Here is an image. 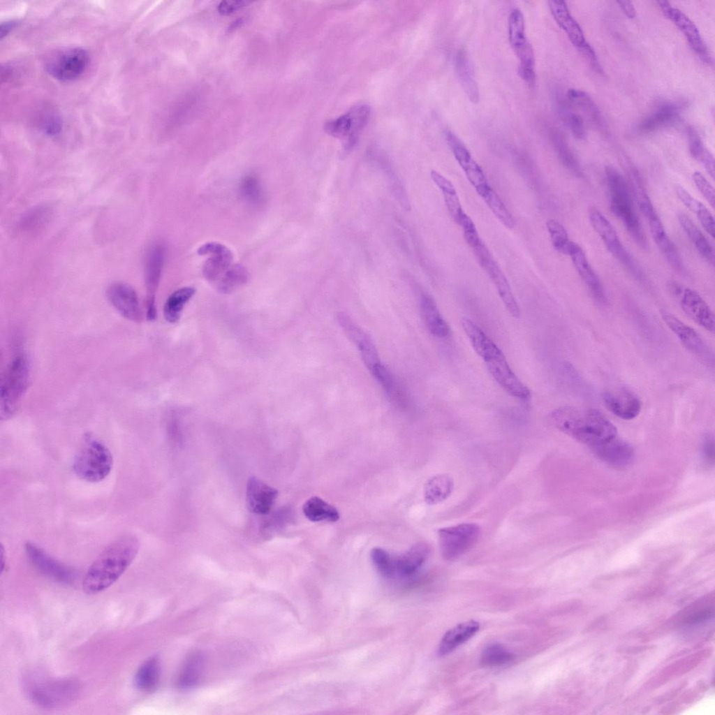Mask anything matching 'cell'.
<instances>
[{
  "label": "cell",
  "mask_w": 715,
  "mask_h": 715,
  "mask_svg": "<svg viewBox=\"0 0 715 715\" xmlns=\"http://www.w3.org/2000/svg\"><path fill=\"white\" fill-rule=\"evenodd\" d=\"M455 67L457 79L469 101H479V88L471 61L464 50H459L455 58Z\"/></svg>",
  "instance_id": "obj_27"
},
{
  "label": "cell",
  "mask_w": 715,
  "mask_h": 715,
  "mask_svg": "<svg viewBox=\"0 0 715 715\" xmlns=\"http://www.w3.org/2000/svg\"><path fill=\"white\" fill-rule=\"evenodd\" d=\"M461 322L472 347L483 360L500 351L495 343L473 320L463 318Z\"/></svg>",
  "instance_id": "obj_31"
},
{
  "label": "cell",
  "mask_w": 715,
  "mask_h": 715,
  "mask_svg": "<svg viewBox=\"0 0 715 715\" xmlns=\"http://www.w3.org/2000/svg\"><path fill=\"white\" fill-rule=\"evenodd\" d=\"M478 195L483 199L495 216L506 227L508 228H513L514 227L515 221L512 214L491 186L488 187Z\"/></svg>",
  "instance_id": "obj_46"
},
{
  "label": "cell",
  "mask_w": 715,
  "mask_h": 715,
  "mask_svg": "<svg viewBox=\"0 0 715 715\" xmlns=\"http://www.w3.org/2000/svg\"><path fill=\"white\" fill-rule=\"evenodd\" d=\"M420 312L428 331L434 337L443 338L448 335L449 327L441 315L434 300L427 294L420 299Z\"/></svg>",
  "instance_id": "obj_28"
},
{
  "label": "cell",
  "mask_w": 715,
  "mask_h": 715,
  "mask_svg": "<svg viewBox=\"0 0 715 715\" xmlns=\"http://www.w3.org/2000/svg\"><path fill=\"white\" fill-rule=\"evenodd\" d=\"M479 629L480 624L475 620L465 621L454 626L442 637L438 648V655L443 656L451 653L474 636Z\"/></svg>",
  "instance_id": "obj_24"
},
{
  "label": "cell",
  "mask_w": 715,
  "mask_h": 715,
  "mask_svg": "<svg viewBox=\"0 0 715 715\" xmlns=\"http://www.w3.org/2000/svg\"><path fill=\"white\" fill-rule=\"evenodd\" d=\"M549 421L554 427L591 449L617 436L615 426L598 411L565 406L554 409Z\"/></svg>",
  "instance_id": "obj_2"
},
{
  "label": "cell",
  "mask_w": 715,
  "mask_h": 715,
  "mask_svg": "<svg viewBox=\"0 0 715 715\" xmlns=\"http://www.w3.org/2000/svg\"><path fill=\"white\" fill-rule=\"evenodd\" d=\"M651 235L662 253L675 269H682L681 259L674 244L667 235L659 217L655 216L647 221Z\"/></svg>",
  "instance_id": "obj_32"
},
{
  "label": "cell",
  "mask_w": 715,
  "mask_h": 715,
  "mask_svg": "<svg viewBox=\"0 0 715 715\" xmlns=\"http://www.w3.org/2000/svg\"><path fill=\"white\" fill-rule=\"evenodd\" d=\"M438 536L443 558L454 561L476 545L480 536V528L474 523H462L440 529Z\"/></svg>",
  "instance_id": "obj_9"
},
{
  "label": "cell",
  "mask_w": 715,
  "mask_h": 715,
  "mask_svg": "<svg viewBox=\"0 0 715 715\" xmlns=\"http://www.w3.org/2000/svg\"><path fill=\"white\" fill-rule=\"evenodd\" d=\"M589 218L592 228L601 238L608 251L632 274L640 278L642 274L640 267L624 247L615 230L604 214L597 208L592 207L589 210Z\"/></svg>",
  "instance_id": "obj_11"
},
{
  "label": "cell",
  "mask_w": 715,
  "mask_h": 715,
  "mask_svg": "<svg viewBox=\"0 0 715 715\" xmlns=\"http://www.w3.org/2000/svg\"><path fill=\"white\" fill-rule=\"evenodd\" d=\"M559 112L574 137L579 140L584 139L586 131L583 118L563 104L559 105Z\"/></svg>",
  "instance_id": "obj_53"
},
{
  "label": "cell",
  "mask_w": 715,
  "mask_h": 715,
  "mask_svg": "<svg viewBox=\"0 0 715 715\" xmlns=\"http://www.w3.org/2000/svg\"><path fill=\"white\" fill-rule=\"evenodd\" d=\"M204 658L196 654L185 663L178 678V686L182 688H191L199 681L204 669Z\"/></svg>",
  "instance_id": "obj_45"
},
{
  "label": "cell",
  "mask_w": 715,
  "mask_h": 715,
  "mask_svg": "<svg viewBox=\"0 0 715 715\" xmlns=\"http://www.w3.org/2000/svg\"><path fill=\"white\" fill-rule=\"evenodd\" d=\"M713 440L710 438H707L704 442V452L708 459H710V455L713 456Z\"/></svg>",
  "instance_id": "obj_61"
},
{
  "label": "cell",
  "mask_w": 715,
  "mask_h": 715,
  "mask_svg": "<svg viewBox=\"0 0 715 715\" xmlns=\"http://www.w3.org/2000/svg\"><path fill=\"white\" fill-rule=\"evenodd\" d=\"M18 24L17 21L10 20L1 23L0 27L1 38H3L6 36L13 29H14Z\"/></svg>",
  "instance_id": "obj_60"
},
{
  "label": "cell",
  "mask_w": 715,
  "mask_h": 715,
  "mask_svg": "<svg viewBox=\"0 0 715 715\" xmlns=\"http://www.w3.org/2000/svg\"><path fill=\"white\" fill-rule=\"evenodd\" d=\"M679 119V108L672 103H664L646 117L639 124L642 133H650L675 124Z\"/></svg>",
  "instance_id": "obj_30"
},
{
  "label": "cell",
  "mask_w": 715,
  "mask_h": 715,
  "mask_svg": "<svg viewBox=\"0 0 715 715\" xmlns=\"http://www.w3.org/2000/svg\"><path fill=\"white\" fill-rule=\"evenodd\" d=\"M112 463L110 450L99 440L87 435L75 457L73 467L83 480L98 482L109 475Z\"/></svg>",
  "instance_id": "obj_5"
},
{
  "label": "cell",
  "mask_w": 715,
  "mask_h": 715,
  "mask_svg": "<svg viewBox=\"0 0 715 715\" xmlns=\"http://www.w3.org/2000/svg\"><path fill=\"white\" fill-rule=\"evenodd\" d=\"M693 179L701 194L714 207L715 203V191L713 186L708 182L706 177L698 171L693 172Z\"/></svg>",
  "instance_id": "obj_55"
},
{
  "label": "cell",
  "mask_w": 715,
  "mask_h": 715,
  "mask_svg": "<svg viewBox=\"0 0 715 715\" xmlns=\"http://www.w3.org/2000/svg\"><path fill=\"white\" fill-rule=\"evenodd\" d=\"M233 258V253L228 248L221 252L210 255L202 267L204 277L210 282L218 281L231 266Z\"/></svg>",
  "instance_id": "obj_40"
},
{
  "label": "cell",
  "mask_w": 715,
  "mask_h": 715,
  "mask_svg": "<svg viewBox=\"0 0 715 715\" xmlns=\"http://www.w3.org/2000/svg\"><path fill=\"white\" fill-rule=\"evenodd\" d=\"M661 316L667 326L676 334L684 346L698 355L707 354V347L702 338L694 329L665 310L661 311Z\"/></svg>",
  "instance_id": "obj_23"
},
{
  "label": "cell",
  "mask_w": 715,
  "mask_h": 715,
  "mask_svg": "<svg viewBox=\"0 0 715 715\" xmlns=\"http://www.w3.org/2000/svg\"><path fill=\"white\" fill-rule=\"evenodd\" d=\"M508 29L510 45L519 60L518 74L526 84L533 85L536 80L534 53L527 40L524 18L519 9L511 10Z\"/></svg>",
  "instance_id": "obj_7"
},
{
  "label": "cell",
  "mask_w": 715,
  "mask_h": 715,
  "mask_svg": "<svg viewBox=\"0 0 715 715\" xmlns=\"http://www.w3.org/2000/svg\"><path fill=\"white\" fill-rule=\"evenodd\" d=\"M140 542L133 535H124L109 544L89 568L82 582L83 591L96 594L112 585L136 556Z\"/></svg>",
  "instance_id": "obj_1"
},
{
  "label": "cell",
  "mask_w": 715,
  "mask_h": 715,
  "mask_svg": "<svg viewBox=\"0 0 715 715\" xmlns=\"http://www.w3.org/2000/svg\"><path fill=\"white\" fill-rule=\"evenodd\" d=\"M488 274L509 314L515 318L520 316L519 305L513 294L509 283L494 259L482 268Z\"/></svg>",
  "instance_id": "obj_26"
},
{
  "label": "cell",
  "mask_w": 715,
  "mask_h": 715,
  "mask_svg": "<svg viewBox=\"0 0 715 715\" xmlns=\"http://www.w3.org/2000/svg\"><path fill=\"white\" fill-rule=\"evenodd\" d=\"M603 399L607 408L623 420L635 418L641 410V403L638 397L626 389L606 392Z\"/></svg>",
  "instance_id": "obj_22"
},
{
  "label": "cell",
  "mask_w": 715,
  "mask_h": 715,
  "mask_svg": "<svg viewBox=\"0 0 715 715\" xmlns=\"http://www.w3.org/2000/svg\"><path fill=\"white\" fill-rule=\"evenodd\" d=\"M689 139V150L691 156L700 162L707 173L714 177V159L710 152L705 148L697 131L692 127L688 128Z\"/></svg>",
  "instance_id": "obj_43"
},
{
  "label": "cell",
  "mask_w": 715,
  "mask_h": 715,
  "mask_svg": "<svg viewBox=\"0 0 715 715\" xmlns=\"http://www.w3.org/2000/svg\"><path fill=\"white\" fill-rule=\"evenodd\" d=\"M369 115L370 108L367 105L358 104L346 114L327 121L324 129L329 135L345 140L346 149H351L367 124Z\"/></svg>",
  "instance_id": "obj_10"
},
{
  "label": "cell",
  "mask_w": 715,
  "mask_h": 715,
  "mask_svg": "<svg viewBox=\"0 0 715 715\" xmlns=\"http://www.w3.org/2000/svg\"><path fill=\"white\" fill-rule=\"evenodd\" d=\"M355 346L360 351L364 363L370 371L381 363L376 348L367 334L360 339Z\"/></svg>",
  "instance_id": "obj_54"
},
{
  "label": "cell",
  "mask_w": 715,
  "mask_h": 715,
  "mask_svg": "<svg viewBox=\"0 0 715 715\" xmlns=\"http://www.w3.org/2000/svg\"><path fill=\"white\" fill-rule=\"evenodd\" d=\"M228 247L221 243L216 242H207L200 246L198 249L199 255H212L224 251Z\"/></svg>",
  "instance_id": "obj_57"
},
{
  "label": "cell",
  "mask_w": 715,
  "mask_h": 715,
  "mask_svg": "<svg viewBox=\"0 0 715 715\" xmlns=\"http://www.w3.org/2000/svg\"><path fill=\"white\" fill-rule=\"evenodd\" d=\"M605 174L610 192L611 211L622 221L635 242L645 247V235L635 214L628 184L621 174L612 166H607Z\"/></svg>",
  "instance_id": "obj_4"
},
{
  "label": "cell",
  "mask_w": 715,
  "mask_h": 715,
  "mask_svg": "<svg viewBox=\"0 0 715 715\" xmlns=\"http://www.w3.org/2000/svg\"><path fill=\"white\" fill-rule=\"evenodd\" d=\"M371 372L392 403L400 407L408 405L404 390L387 367L380 363Z\"/></svg>",
  "instance_id": "obj_29"
},
{
  "label": "cell",
  "mask_w": 715,
  "mask_h": 715,
  "mask_svg": "<svg viewBox=\"0 0 715 715\" xmlns=\"http://www.w3.org/2000/svg\"><path fill=\"white\" fill-rule=\"evenodd\" d=\"M195 293V288L190 286L181 288L172 293L164 306L165 320L170 323H176L181 316L184 307Z\"/></svg>",
  "instance_id": "obj_42"
},
{
  "label": "cell",
  "mask_w": 715,
  "mask_h": 715,
  "mask_svg": "<svg viewBox=\"0 0 715 715\" xmlns=\"http://www.w3.org/2000/svg\"><path fill=\"white\" fill-rule=\"evenodd\" d=\"M676 194L684 205L695 214L705 231L714 238V219L708 208L682 186H677Z\"/></svg>",
  "instance_id": "obj_36"
},
{
  "label": "cell",
  "mask_w": 715,
  "mask_h": 715,
  "mask_svg": "<svg viewBox=\"0 0 715 715\" xmlns=\"http://www.w3.org/2000/svg\"><path fill=\"white\" fill-rule=\"evenodd\" d=\"M160 675V665L156 657H150L138 669L134 683L136 688L142 692H151L156 687Z\"/></svg>",
  "instance_id": "obj_39"
},
{
  "label": "cell",
  "mask_w": 715,
  "mask_h": 715,
  "mask_svg": "<svg viewBox=\"0 0 715 715\" xmlns=\"http://www.w3.org/2000/svg\"><path fill=\"white\" fill-rule=\"evenodd\" d=\"M305 517L313 522H337L339 513L336 508L318 496H312L302 506Z\"/></svg>",
  "instance_id": "obj_38"
},
{
  "label": "cell",
  "mask_w": 715,
  "mask_h": 715,
  "mask_svg": "<svg viewBox=\"0 0 715 715\" xmlns=\"http://www.w3.org/2000/svg\"><path fill=\"white\" fill-rule=\"evenodd\" d=\"M371 561L379 572L385 578H394L397 577L395 558L392 556L386 550L375 547L371 551Z\"/></svg>",
  "instance_id": "obj_50"
},
{
  "label": "cell",
  "mask_w": 715,
  "mask_h": 715,
  "mask_svg": "<svg viewBox=\"0 0 715 715\" xmlns=\"http://www.w3.org/2000/svg\"><path fill=\"white\" fill-rule=\"evenodd\" d=\"M629 187L637 205L647 220L657 215L644 188L640 175L635 170L628 174Z\"/></svg>",
  "instance_id": "obj_41"
},
{
  "label": "cell",
  "mask_w": 715,
  "mask_h": 715,
  "mask_svg": "<svg viewBox=\"0 0 715 715\" xmlns=\"http://www.w3.org/2000/svg\"><path fill=\"white\" fill-rule=\"evenodd\" d=\"M552 140L563 164L573 172L575 175L582 176V171L580 169V165L563 135L557 131H553L552 133Z\"/></svg>",
  "instance_id": "obj_49"
},
{
  "label": "cell",
  "mask_w": 715,
  "mask_h": 715,
  "mask_svg": "<svg viewBox=\"0 0 715 715\" xmlns=\"http://www.w3.org/2000/svg\"><path fill=\"white\" fill-rule=\"evenodd\" d=\"M679 222L700 254L710 264H714V251L708 239L691 219L684 212L678 214Z\"/></svg>",
  "instance_id": "obj_34"
},
{
  "label": "cell",
  "mask_w": 715,
  "mask_h": 715,
  "mask_svg": "<svg viewBox=\"0 0 715 715\" xmlns=\"http://www.w3.org/2000/svg\"><path fill=\"white\" fill-rule=\"evenodd\" d=\"M242 197L249 203L258 205L263 200V191L258 178L249 175L243 178L239 186Z\"/></svg>",
  "instance_id": "obj_51"
},
{
  "label": "cell",
  "mask_w": 715,
  "mask_h": 715,
  "mask_svg": "<svg viewBox=\"0 0 715 715\" xmlns=\"http://www.w3.org/2000/svg\"><path fill=\"white\" fill-rule=\"evenodd\" d=\"M430 176L442 192L449 214L459 225L466 213L462 209L455 187L449 179L436 170H432Z\"/></svg>",
  "instance_id": "obj_33"
},
{
  "label": "cell",
  "mask_w": 715,
  "mask_h": 715,
  "mask_svg": "<svg viewBox=\"0 0 715 715\" xmlns=\"http://www.w3.org/2000/svg\"><path fill=\"white\" fill-rule=\"evenodd\" d=\"M617 3L628 18L633 19L636 16V10L631 1H617Z\"/></svg>",
  "instance_id": "obj_59"
},
{
  "label": "cell",
  "mask_w": 715,
  "mask_h": 715,
  "mask_svg": "<svg viewBox=\"0 0 715 715\" xmlns=\"http://www.w3.org/2000/svg\"><path fill=\"white\" fill-rule=\"evenodd\" d=\"M680 305L685 314L707 330L714 332V316L710 307L695 290L686 288L680 295Z\"/></svg>",
  "instance_id": "obj_19"
},
{
  "label": "cell",
  "mask_w": 715,
  "mask_h": 715,
  "mask_svg": "<svg viewBox=\"0 0 715 715\" xmlns=\"http://www.w3.org/2000/svg\"><path fill=\"white\" fill-rule=\"evenodd\" d=\"M247 280L248 272L245 267L233 265L218 280L217 289L222 293H230L246 283Z\"/></svg>",
  "instance_id": "obj_47"
},
{
  "label": "cell",
  "mask_w": 715,
  "mask_h": 715,
  "mask_svg": "<svg viewBox=\"0 0 715 715\" xmlns=\"http://www.w3.org/2000/svg\"><path fill=\"white\" fill-rule=\"evenodd\" d=\"M430 552L427 544L418 543L395 558L397 577H408L415 575L425 563Z\"/></svg>",
  "instance_id": "obj_25"
},
{
  "label": "cell",
  "mask_w": 715,
  "mask_h": 715,
  "mask_svg": "<svg viewBox=\"0 0 715 715\" xmlns=\"http://www.w3.org/2000/svg\"><path fill=\"white\" fill-rule=\"evenodd\" d=\"M553 247L559 252L567 254L570 243L567 230L564 226L554 219H550L546 223Z\"/></svg>",
  "instance_id": "obj_52"
},
{
  "label": "cell",
  "mask_w": 715,
  "mask_h": 715,
  "mask_svg": "<svg viewBox=\"0 0 715 715\" xmlns=\"http://www.w3.org/2000/svg\"><path fill=\"white\" fill-rule=\"evenodd\" d=\"M453 486V480L448 475L440 474L431 478L425 485V501L429 505L445 501L452 493Z\"/></svg>",
  "instance_id": "obj_37"
},
{
  "label": "cell",
  "mask_w": 715,
  "mask_h": 715,
  "mask_svg": "<svg viewBox=\"0 0 715 715\" xmlns=\"http://www.w3.org/2000/svg\"><path fill=\"white\" fill-rule=\"evenodd\" d=\"M106 295L112 306L123 317L133 321L141 320L138 297L132 287L124 283H113L108 288Z\"/></svg>",
  "instance_id": "obj_16"
},
{
  "label": "cell",
  "mask_w": 715,
  "mask_h": 715,
  "mask_svg": "<svg viewBox=\"0 0 715 715\" xmlns=\"http://www.w3.org/2000/svg\"><path fill=\"white\" fill-rule=\"evenodd\" d=\"M164 261V249L154 246L147 255L145 265V283L147 290V301L155 300V292L159 285Z\"/></svg>",
  "instance_id": "obj_35"
},
{
  "label": "cell",
  "mask_w": 715,
  "mask_h": 715,
  "mask_svg": "<svg viewBox=\"0 0 715 715\" xmlns=\"http://www.w3.org/2000/svg\"><path fill=\"white\" fill-rule=\"evenodd\" d=\"M30 378V366L26 356L17 355L8 366L1 381V420L11 418L25 394Z\"/></svg>",
  "instance_id": "obj_6"
},
{
  "label": "cell",
  "mask_w": 715,
  "mask_h": 715,
  "mask_svg": "<svg viewBox=\"0 0 715 715\" xmlns=\"http://www.w3.org/2000/svg\"><path fill=\"white\" fill-rule=\"evenodd\" d=\"M567 254L570 257L577 272L594 299L600 304H605L606 296L602 283L589 263L582 247L577 243L570 241Z\"/></svg>",
  "instance_id": "obj_17"
},
{
  "label": "cell",
  "mask_w": 715,
  "mask_h": 715,
  "mask_svg": "<svg viewBox=\"0 0 715 715\" xmlns=\"http://www.w3.org/2000/svg\"><path fill=\"white\" fill-rule=\"evenodd\" d=\"M514 654L501 644H492L485 647L480 656V663L485 667H498L509 663Z\"/></svg>",
  "instance_id": "obj_48"
},
{
  "label": "cell",
  "mask_w": 715,
  "mask_h": 715,
  "mask_svg": "<svg viewBox=\"0 0 715 715\" xmlns=\"http://www.w3.org/2000/svg\"><path fill=\"white\" fill-rule=\"evenodd\" d=\"M591 450L600 459L619 469H626L634 460L633 447L617 436Z\"/></svg>",
  "instance_id": "obj_18"
},
{
  "label": "cell",
  "mask_w": 715,
  "mask_h": 715,
  "mask_svg": "<svg viewBox=\"0 0 715 715\" xmlns=\"http://www.w3.org/2000/svg\"><path fill=\"white\" fill-rule=\"evenodd\" d=\"M61 128V121L55 115H45L41 121V129L49 135L57 134Z\"/></svg>",
  "instance_id": "obj_56"
},
{
  "label": "cell",
  "mask_w": 715,
  "mask_h": 715,
  "mask_svg": "<svg viewBox=\"0 0 715 715\" xmlns=\"http://www.w3.org/2000/svg\"><path fill=\"white\" fill-rule=\"evenodd\" d=\"M550 13L558 25L565 31L572 44L582 50L589 43L584 32L572 16L567 4L563 1L551 0L547 2Z\"/></svg>",
  "instance_id": "obj_20"
},
{
  "label": "cell",
  "mask_w": 715,
  "mask_h": 715,
  "mask_svg": "<svg viewBox=\"0 0 715 715\" xmlns=\"http://www.w3.org/2000/svg\"><path fill=\"white\" fill-rule=\"evenodd\" d=\"M445 141L478 194L490 186L485 175L462 141L450 130L444 132Z\"/></svg>",
  "instance_id": "obj_13"
},
{
  "label": "cell",
  "mask_w": 715,
  "mask_h": 715,
  "mask_svg": "<svg viewBox=\"0 0 715 715\" xmlns=\"http://www.w3.org/2000/svg\"><path fill=\"white\" fill-rule=\"evenodd\" d=\"M24 692L35 705L45 709H57L74 702L80 686L73 678H52L29 673L23 679Z\"/></svg>",
  "instance_id": "obj_3"
},
{
  "label": "cell",
  "mask_w": 715,
  "mask_h": 715,
  "mask_svg": "<svg viewBox=\"0 0 715 715\" xmlns=\"http://www.w3.org/2000/svg\"><path fill=\"white\" fill-rule=\"evenodd\" d=\"M24 550L33 566L45 576L64 584L75 582L76 573L72 568L56 560L34 543H26Z\"/></svg>",
  "instance_id": "obj_12"
},
{
  "label": "cell",
  "mask_w": 715,
  "mask_h": 715,
  "mask_svg": "<svg viewBox=\"0 0 715 715\" xmlns=\"http://www.w3.org/2000/svg\"><path fill=\"white\" fill-rule=\"evenodd\" d=\"M278 491L256 477L246 485V501L249 510L258 515L268 514L277 497Z\"/></svg>",
  "instance_id": "obj_21"
},
{
  "label": "cell",
  "mask_w": 715,
  "mask_h": 715,
  "mask_svg": "<svg viewBox=\"0 0 715 715\" xmlns=\"http://www.w3.org/2000/svg\"><path fill=\"white\" fill-rule=\"evenodd\" d=\"M657 3L664 15L669 18L684 34L691 48L705 62L710 63L711 57L701 37L698 28L694 22L681 10L671 6L666 1H658Z\"/></svg>",
  "instance_id": "obj_15"
},
{
  "label": "cell",
  "mask_w": 715,
  "mask_h": 715,
  "mask_svg": "<svg viewBox=\"0 0 715 715\" xmlns=\"http://www.w3.org/2000/svg\"><path fill=\"white\" fill-rule=\"evenodd\" d=\"M484 361L494 379L508 394L520 399L529 397V389L513 373L501 351Z\"/></svg>",
  "instance_id": "obj_14"
},
{
  "label": "cell",
  "mask_w": 715,
  "mask_h": 715,
  "mask_svg": "<svg viewBox=\"0 0 715 715\" xmlns=\"http://www.w3.org/2000/svg\"><path fill=\"white\" fill-rule=\"evenodd\" d=\"M567 98L571 104L581 110L588 120L594 124H600V112L587 94L576 89H569L567 91Z\"/></svg>",
  "instance_id": "obj_44"
},
{
  "label": "cell",
  "mask_w": 715,
  "mask_h": 715,
  "mask_svg": "<svg viewBox=\"0 0 715 715\" xmlns=\"http://www.w3.org/2000/svg\"><path fill=\"white\" fill-rule=\"evenodd\" d=\"M247 3L244 1H222L218 6V10L223 15H228L237 9L242 8Z\"/></svg>",
  "instance_id": "obj_58"
},
{
  "label": "cell",
  "mask_w": 715,
  "mask_h": 715,
  "mask_svg": "<svg viewBox=\"0 0 715 715\" xmlns=\"http://www.w3.org/2000/svg\"><path fill=\"white\" fill-rule=\"evenodd\" d=\"M89 55L80 47H68L57 50L45 61L46 71L61 81H71L78 78L89 64Z\"/></svg>",
  "instance_id": "obj_8"
}]
</instances>
